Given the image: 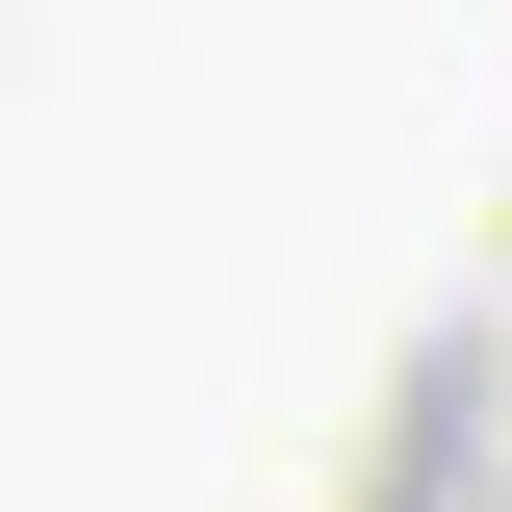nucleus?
I'll list each match as a JSON object with an SVG mask.
<instances>
[]
</instances>
